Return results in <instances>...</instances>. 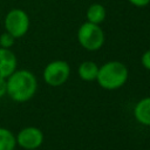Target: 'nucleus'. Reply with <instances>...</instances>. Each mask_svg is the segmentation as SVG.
I'll return each mask as SVG.
<instances>
[{"mask_svg":"<svg viewBox=\"0 0 150 150\" xmlns=\"http://www.w3.org/2000/svg\"><path fill=\"white\" fill-rule=\"evenodd\" d=\"M6 80L7 95L14 102H27L33 98L38 90V80L28 69H16Z\"/></svg>","mask_w":150,"mask_h":150,"instance_id":"obj_1","label":"nucleus"},{"mask_svg":"<svg viewBox=\"0 0 150 150\" xmlns=\"http://www.w3.org/2000/svg\"><path fill=\"white\" fill-rule=\"evenodd\" d=\"M128 76L129 71L124 63L120 61H108L98 67L96 81L103 89L115 90L127 82Z\"/></svg>","mask_w":150,"mask_h":150,"instance_id":"obj_2","label":"nucleus"},{"mask_svg":"<svg viewBox=\"0 0 150 150\" xmlns=\"http://www.w3.org/2000/svg\"><path fill=\"white\" fill-rule=\"evenodd\" d=\"M104 32L100 25L84 22L77 30V41L87 50H98L104 43Z\"/></svg>","mask_w":150,"mask_h":150,"instance_id":"obj_3","label":"nucleus"},{"mask_svg":"<svg viewBox=\"0 0 150 150\" xmlns=\"http://www.w3.org/2000/svg\"><path fill=\"white\" fill-rule=\"evenodd\" d=\"M29 16L21 8H13L7 12L4 20V26L7 33L15 39L22 38L29 29Z\"/></svg>","mask_w":150,"mask_h":150,"instance_id":"obj_4","label":"nucleus"},{"mask_svg":"<svg viewBox=\"0 0 150 150\" xmlns=\"http://www.w3.org/2000/svg\"><path fill=\"white\" fill-rule=\"evenodd\" d=\"M70 75V67L63 60L50 61L43 69L42 76L45 82L50 87H59L67 82Z\"/></svg>","mask_w":150,"mask_h":150,"instance_id":"obj_5","label":"nucleus"},{"mask_svg":"<svg viewBox=\"0 0 150 150\" xmlns=\"http://www.w3.org/2000/svg\"><path fill=\"white\" fill-rule=\"evenodd\" d=\"M16 145L23 150H36L43 143V132L38 127H25L16 135Z\"/></svg>","mask_w":150,"mask_h":150,"instance_id":"obj_6","label":"nucleus"},{"mask_svg":"<svg viewBox=\"0 0 150 150\" xmlns=\"http://www.w3.org/2000/svg\"><path fill=\"white\" fill-rule=\"evenodd\" d=\"M16 66L18 60L14 52L8 48L0 47V77L7 79L16 70Z\"/></svg>","mask_w":150,"mask_h":150,"instance_id":"obj_7","label":"nucleus"},{"mask_svg":"<svg viewBox=\"0 0 150 150\" xmlns=\"http://www.w3.org/2000/svg\"><path fill=\"white\" fill-rule=\"evenodd\" d=\"M136 121L143 125L150 127V96L139 100L134 108Z\"/></svg>","mask_w":150,"mask_h":150,"instance_id":"obj_8","label":"nucleus"},{"mask_svg":"<svg viewBox=\"0 0 150 150\" xmlns=\"http://www.w3.org/2000/svg\"><path fill=\"white\" fill-rule=\"evenodd\" d=\"M77 73H79V76L81 80L91 82V81L96 80V77H97L98 66L93 61H83L79 66Z\"/></svg>","mask_w":150,"mask_h":150,"instance_id":"obj_9","label":"nucleus"},{"mask_svg":"<svg viewBox=\"0 0 150 150\" xmlns=\"http://www.w3.org/2000/svg\"><path fill=\"white\" fill-rule=\"evenodd\" d=\"M86 15H87V21L88 22L100 25L101 22L104 21L107 12H105V8L103 7V5H101V4H93V5H90L88 7Z\"/></svg>","mask_w":150,"mask_h":150,"instance_id":"obj_10","label":"nucleus"},{"mask_svg":"<svg viewBox=\"0 0 150 150\" xmlns=\"http://www.w3.org/2000/svg\"><path fill=\"white\" fill-rule=\"evenodd\" d=\"M15 146V135L9 129L0 127V150H14Z\"/></svg>","mask_w":150,"mask_h":150,"instance_id":"obj_11","label":"nucleus"},{"mask_svg":"<svg viewBox=\"0 0 150 150\" xmlns=\"http://www.w3.org/2000/svg\"><path fill=\"white\" fill-rule=\"evenodd\" d=\"M14 42H15V38L13 35H11L9 33H7V32H4L0 35V47L11 49L13 47Z\"/></svg>","mask_w":150,"mask_h":150,"instance_id":"obj_12","label":"nucleus"},{"mask_svg":"<svg viewBox=\"0 0 150 150\" xmlns=\"http://www.w3.org/2000/svg\"><path fill=\"white\" fill-rule=\"evenodd\" d=\"M141 63H142V66L146 70H150V49L145 50L142 54V56H141Z\"/></svg>","mask_w":150,"mask_h":150,"instance_id":"obj_13","label":"nucleus"},{"mask_svg":"<svg viewBox=\"0 0 150 150\" xmlns=\"http://www.w3.org/2000/svg\"><path fill=\"white\" fill-rule=\"evenodd\" d=\"M7 95V80L5 77H0V98Z\"/></svg>","mask_w":150,"mask_h":150,"instance_id":"obj_14","label":"nucleus"},{"mask_svg":"<svg viewBox=\"0 0 150 150\" xmlns=\"http://www.w3.org/2000/svg\"><path fill=\"white\" fill-rule=\"evenodd\" d=\"M128 1L136 7H145L150 4V0H128Z\"/></svg>","mask_w":150,"mask_h":150,"instance_id":"obj_15","label":"nucleus"},{"mask_svg":"<svg viewBox=\"0 0 150 150\" xmlns=\"http://www.w3.org/2000/svg\"><path fill=\"white\" fill-rule=\"evenodd\" d=\"M36 150H38V149H36Z\"/></svg>","mask_w":150,"mask_h":150,"instance_id":"obj_16","label":"nucleus"}]
</instances>
